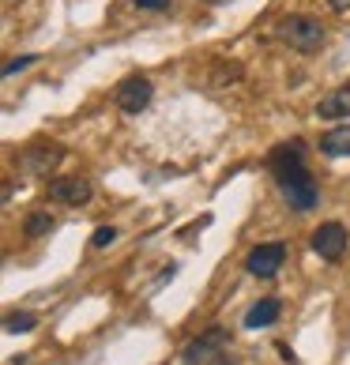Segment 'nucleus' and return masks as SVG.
I'll use <instances>...</instances> for the list:
<instances>
[{"instance_id": "f257e3e1", "label": "nucleus", "mask_w": 350, "mask_h": 365, "mask_svg": "<svg viewBox=\"0 0 350 365\" xmlns=\"http://www.w3.org/2000/svg\"><path fill=\"white\" fill-rule=\"evenodd\" d=\"M275 34H279V42L290 46L294 53H316L328 38L324 23L316 16H287V19H279Z\"/></svg>"}, {"instance_id": "423d86ee", "label": "nucleus", "mask_w": 350, "mask_h": 365, "mask_svg": "<svg viewBox=\"0 0 350 365\" xmlns=\"http://www.w3.org/2000/svg\"><path fill=\"white\" fill-rule=\"evenodd\" d=\"M155 98V87H151V79H143V76H128L125 83L117 87V110L120 113H143L147 106H151Z\"/></svg>"}, {"instance_id": "f03ea898", "label": "nucleus", "mask_w": 350, "mask_h": 365, "mask_svg": "<svg viewBox=\"0 0 350 365\" xmlns=\"http://www.w3.org/2000/svg\"><path fill=\"white\" fill-rule=\"evenodd\" d=\"M275 181H279L282 200H287L294 211H313L316 207L320 192H316V181H313V173H309V166L290 170V173H282V178H275Z\"/></svg>"}, {"instance_id": "7ed1b4c3", "label": "nucleus", "mask_w": 350, "mask_h": 365, "mask_svg": "<svg viewBox=\"0 0 350 365\" xmlns=\"http://www.w3.org/2000/svg\"><path fill=\"white\" fill-rule=\"evenodd\" d=\"M309 241H313V252L320 256V260H328V264L343 260V252H346V245H350L343 222H320Z\"/></svg>"}, {"instance_id": "ddd939ff", "label": "nucleus", "mask_w": 350, "mask_h": 365, "mask_svg": "<svg viewBox=\"0 0 350 365\" xmlns=\"http://www.w3.org/2000/svg\"><path fill=\"white\" fill-rule=\"evenodd\" d=\"M49 230H53V215L49 211H31L26 215V226H23L26 237H46Z\"/></svg>"}, {"instance_id": "9b49d317", "label": "nucleus", "mask_w": 350, "mask_h": 365, "mask_svg": "<svg viewBox=\"0 0 350 365\" xmlns=\"http://www.w3.org/2000/svg\"><path fill=\"white\" fill-rule=\"evenodd\" d=\"M279 313H282L279 297H260V302L245 313V328H267V324L279 320Z\"/></svg>"}, {"instance_id": "a211bd4d", "label": "nucleus", "mask_w": 350, "mask_h": 365, "mask_svg": "<svg viewBox=\"0 0 350 365\" xmlns=\"http://www.w3.org/2000/svg\"><path fill=\"white\" fill-rule=\"evenodd\" d=\"M328 4H331L335 11H350V0H328Z\"/></svg>"}, {"instance_id": "6ab92c4d", "label": "nucleus", "mask_w": 350, "mask_h": 365, "mask_svg": "<svg viewBox=\"0 0 350 365\" xmlns=\"http://www.w3.org/2000/svg\"><path fill=\"white\" fill-rule=\"evenodd\" d=\"M211 365H237V361H234V358H226V354H219V358H215Z\"/></svg>"}, {"instance_id": "dca6fc26", "label": "nucleus", "mask_w": 350, "mask_h": 365, "mask_svg": "<svg viewBox=\"0 0 350 365\" xmlns=\"http://www.w3.org/2000/svg\"><path fill=\"white\" fill-rule=\"evenodd\" d=\"M34 61H38L34 53H26V57H11V61L4 64V76H16V72H23V68H31Z\"/></svg>"}, {"instance_id": "f8f14e48", "label": "nucleus", "mask_w": 350, "mask_h": 365, "mask_svg": "<svg viewBox=\"0 0 350 365\" xmlns=\"http://www.w3.org/2000/svg\"><path fill=\"white\" fill-rule=\"evenodd\" d=\"M320 151L331 158H350V125H335L320 136Z\"/></svg>"}, {"instance_id": "20e7f679", "label": "nucleus", "mask_w": 350, "mask_h": 365, "mask_svg": "<svg viewBox=\"0 0 350 365\" xmlns=\"http://www.w3.org/2000/svg\"><path fill=\"white\" fill-rule=\"evenodd\" d=\"M282 264H287V245H282V241H264V245H257L245 256V272L257 275V279L279 275Z\"/></svg>"}, {"instance_id": "f3484780", "label": "nucleus", "mask_w": 350, "mask_h": 365, "mask_svg": "<svg viewBox=\"0 0 350 365\" xmlns=\"http://www.w3.org/2000/svg\"><path fill=\"white\" fill-rule=\"evenodd\" d=\"M140 11H166L170 8V0H132Z\"/></svg>"}, {"instance_id": "2eb2a0df", "label": "nucleus", "mask_w": 350, "mask_h": 365, "mask_svg": "<svg viewBox=\"0 0 350 365\" xmlns=\"http://www.w3.org/2000/svg\"><path fill=\"white\" fill-rule=\"evenodd\" d=\"M113 241H117V230L113 226H98L91 234V249H105V245H113Z\"/></svg>"}, {"instance_id": "4468645a", "label": "nucleus", "mask_w": 350, "mask_h": 365, "mask_svg": "<svg viewBox=\"0 0 350 365\" xmlns=\"http://www.w3.org/2000/svg\"><path fill=\"white\" fill-rule=\"evenodd\" d=\"M34 324H38L34 313H11V317L4 320V331H8V335H19V331H31Z\"/></svg>"}, {"instance_id": "9d476101", "label": "nucleus", "mask_w": 350, "mask_h": 365, "mask_svg": "<svg viewBox=\"0 0 350 365\" xmlns=\"http://www.w3.org/2000/svg\"><path fill=\"white\" fill-rule=\"evenodd\" d=\"M316 117H324V120H346L350 117V87H339V91L324 94V98L316 102Z\"/></svg>"}, {"instance_id": "39448f33", "label": "nucleus", "mask_w": 350, "mask_h": 365, "mask_svg": "<svg viewBox=\"0 0 350 365\" xmlns=\"http://www.w3.org/2000/svg\"><path fill=\"white\" fill-rule=\"evenodd\" d=\"M226 339H230V335H226L222 328H207L204 335H196V339L181 350V361L185 365H211L215 358L222 354Z\"/></svg>"}, {"instance_id": "6e6552de", "label": "nucleus", "mask_w": 350, "mask_h": 365, "mask_svg": "<svg viewBox=\"0 0 350 365\" xmlns=\"http://www.w3.org/2000/svg\"><path fill=\"white\" fill-rule=\"evenodd\" d=\"M91 196H94V188L83 178H57V181H49V200H57V204L79 207V204H87Z\"/></svg>"}, {"instance_id": "0eeeda50", "label": "nucleus", "mask_w": 350, "mask_h": 365, "mask_svg": "<svg viewBox=\"0 0 350 365\" xmlns=\"http://www.w3.org/2000/svg\"><path fill=\"white\" fill-rule=\"evenodd\" d=\"M61 158H64L61 143H34L31 151L19 158V166H23V173H31V178H49V173L61 166Z\"/></svg>"}, {"instance_id": "1a4fd4ad", "label": "nucleus", "mask_w": 350, "mask_h": 365, "mask_svg": "<svg viewBox=\"0 0 350 365\" xmlns=\"http://www.w3.org/2000/svg\"><path fill=\"white\" fill-rule=\"evenodd\" d=\"M267 166H272L275 178H282V173H290V170H302V166H305V147H302L298 140L275 147L272 158H267Z\"/></svg>"}]
</instances>
